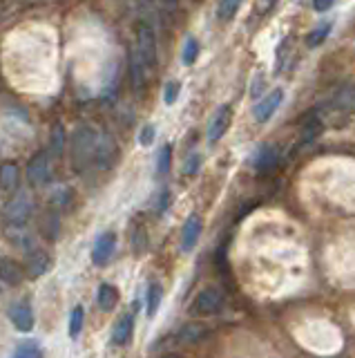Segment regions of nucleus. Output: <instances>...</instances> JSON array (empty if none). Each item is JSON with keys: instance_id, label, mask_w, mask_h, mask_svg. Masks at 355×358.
<instances>
[{"instance_id": "obj_1", "label": "nucleus", "mask_w": 355, "mask_h": 358, "mask_svg": "<svg viewBox=\"0 0 355 358\" xmlns=\"http://www.w3.org/2000/svg\"><path fill=\"white\" fill-rule=\"evenodd\" d=\"M154 65H156V36L150 25L139 23L136 25V47L132 52V63H130L134 90L145 88Z\"/></svg>"}, {"instance_id": "obj_2", "label": "nucleus", "mask_w": 355, "mask_h": 358, "mask_svg": "<svg viewBox=\"0 0 355 358\" xmlns=\"http://www.w3.org/2000/svg\"><path fill=\"white\" fill-rule=\"evenodd\" d=\"M99 135L94 128L90 126H81L74 130L72 135V144H70V155H72V164L77 171H83L90 164H94V153H97V144H99Z\"/></svg>"}, {"instance_id": "obj_3", "label": "nucleus", "mask_w": 355, "mask_h": 358, "mask_svg": "<svg viewBox=\"0 0 355 358\" xmlns=\"http://www.w3.org/2000/svg\"><path fill=\"white\" fill-rule=\"evenodd\" d=\"M34 213V202L32 197L27 193H16L12 200L5 204L3 209V222L9 231H16V229H23V226L30 222Z\"/></svg>"}, {"instance_id": "obj_4", "label": "nucleus", "mask_w": 355, "mask_h": 358, "mask_svg": "<svg viewBox=\"0 0 355 358\" xmlns=\"http://www.w3.org/2000/svg\"><path fill=\"white\" fill-rule=\"evenodd\" d=\"M54 168H52V157L48 153H39L32 157V162L27 164V179L36 188H43L52 182Z\"/></svg>"}, {"instance_id": "obj_5", "label": "nucleus", "mask_w": 355, "mask_h": 358, "mask_svg": "<svg viewBox=\"0 0 355 358\" xmlns=\"http://www.w3.org/2000/svg\"><path fill=\"white\" fill-rule=\"evenodd\" d=\"M223 309V294L214 287H205L199 291L192 303V314L197 316H214Z\"/></svg>"}, {"instance_id": "obj_6", "label": "nucleus", "mask_w": 355, "mask_h": 358, "mask_svg": "<svg viewBox=\"0 0 355 358\" xmlns=\"http://www.w3.org/2000/svg\"><path fill=\"white\" fill-rule=\"evenodd\" d=\"M114 251H116V235L108 231V233H101L94 247H92V262L97 267H105L108 262L114 258Z\"/></svg>"}, {"instance_id": "obj_7", "label": "nucleus", "mask_w": 355, "mask_h": 358, "mask_svg": "<svg viewBox=\"0 0 355 358\" xmlns=\"http://www.w3.org/2000/svg\"><path fill=\"white\" fill-rule=\"evenodd\" d=\"M284 101V90L277 88L273 92H268L264 99H261L257 106L253 108V115H255V121L257 124H266V121L273 119V115L277 112V108L282 106Z\"/></svg>"}, {"instance_id": "obj_8", "label": "nucleus", "mask_w": 355, "mask_h": 358, "mask_svg": "<svg viewBox=\"0 0 355 358\" xmlns=\"http://www.w3.org/2000/svg\"><path fill=\"white\" fill-rule=\"evenodd\" d=\"M7 316L14 323V327L18 329V332L27 334V332H32L34 329V312H32L30 303H25V300H21V303H14L12 307H9Z\"/></svg>"}, {"instance_id": "obj_9", "label": "nucleus", "mask_w": 355, "mask_h": 358, "mask_svg": "<svg viewBox=\"0 0 355 358\" xmlns=\"http://www.w3.org/2000/svg\"><path fill=\"white\" fill-rule=\"evenodd\" d=\"M119 157V148L114 144V139L110 135H99V144H97V153H94V166L97 168H110L116 162Z\"/></svg>"}, {"instance_id": "obj_10", "label": "nucleus", "mask_w": 355, "mask_h": 358, "mask_svg": "<svg viewBox=\"0 0 355 358\" xmlns=\"http://www.w3.org/2000/svg\"><path fill=\"white\" fill-rule=\"evenodd\" d=\"M230 121H232V110H230V106H221L217 112H214V117H212L210 126H208V141H210V144H217V141L223 135H226Z\"/></svg>"}, {"instance_id": "obj_11", "label": "nucleus", "mask_w": 355, "mask_h": 358, "mask_svg": "<svg viewBox=\"0 0 355 358\" xmlns=\"http://www.w3.org/2000/svg\"><path fill=\"white\" fill-rule=\"evenodd\" d=\"M201 229H203V224H201L199 215H190V218L185 220L183 229H181V251L183 253H190L194 247H197Z\"/></svg>"}, {"instance_id": "obj_12", "label": "nucleus", "mask_w": 355, "mask_h": 358, "mask_svg": "<svg viewBox=\"0 0 355 358\" xmlns=\"http://www.w3.org/2000/svg\"><path fill=\"white\" fill-rule=\"evenodd\" d=\"M25 276H27V271L21 262H16L12 258H0V280H3L5 285H12V287L21 285Z\"/></svg>"}, {"instance_id": "obj_13", "label": "nucleus", "mask_w": 355, "mask_h": 358, "mask_svg": "<svg viewBox=\"0 0 355 358\" xmlns=\"http://www.w3.org/2000/svg\"><path fill=\"white\" fill-rule=\"evenodd\" d=\"M50 269V256L45 253L43 249H32L27 251V273H30L32 278H39L43 276L45 271Z\"/></svg>"}, {"instance_id": "obj_14", "label": "nucleus", "mask_w": 355, "mask_h": 358, "mask_svg": "<svg viewBox=\"0 0 355 358\" xmlns=\"http://www.w3.org/2000/svg\"><path fill=\"white\" fill-rule=\"evenodd\" d=\"M134 332V314H123L114 325V334H112V343L114 345H128Z\"/></svg>"}, {"instance_id": "obj_15", "label": "nucleus", "mask_w": 355, "mask_h": 358, "mask_svg": "<svg viewBox=\"0 0 355 358\" xmlns=\"http://www.w3.org/2000/svg\"><path fill=\"white\" fill-rule=\"evenodd\" d=\"M119 303V291L114 285H110V282H101L99 285V291H97V305L101 312H112V309L116 307Z\"/></svg>"}, {"instance_id": "obj_16", "label": "nucleus", "mask_w": 355, "mask_h": 358, "mask_svg": "<svg viewBox=\"0 0 355 358\" xmlns=\"http://www.w3.org/2000/svg\"><path fill=\"white\" fill-rule=\"evenodd\" d=\"M18 184H21V168H18L14 162H7L0 166V186L12 193L18 188Z\"/></svg>"}, {"instance_id": "obj_17", "label": "nucleus", "mask_w": 355, "mask_h": 358, "mask_svg": "<svg viewBox=\"0 0 355 358\" xmlns=\"http://www.w3.org/2000/svg\"><path fill=\"white\" fill-rule=\"evenodd\" d=\"M161 300H163V287L161 282H150L148 287V296H145V309H148V318H154L159 307H161Z\"/></svg>"}, {"instance_id": "obj_18", "label": "nucleus", "mask_w": 355, "mask_h": 358, "mask_svg": "<svg viewBox=\"0 0 355 358\" xmlns=\"http://www.w3.org/2000/svg\"><path fill=\"white\" fill-rule=\"evenodd\" d=\"M275 162H277V153L273 146H261L253 157V166L257 171H268V168L275 166Z\"/></svg>"}, {"instance_id": "obj_19", "label": "nucleus", "mask_w": 355, "mask_h": 358, "mask_svg": "<svg viewBox=\"0 0 355 358\" xmlns=\"http://www.w3.org/2000/svg\"><path fill=\"white\" fill-rule=\"evenodd\" d=\"M331 30H333V21H324V23H320L313 32H308V36H306V45H308V47L322 45L326 39H329Z\"/></svg>"}, {"instance_id": "obj_20", "label": "nucleus", "mask_w": 355, "mask_h": 358, "mask_svg": "<svg viewBox=\"0 0 355 358\" xmlns=\"http://www.w3.org/2000/svg\"><path fill=\"white\" fill-rule=\"evenodd\" d=\"M170 166H172V146L165 144L161 146V150H159L156 155V175H168L170 173Z\"/></svg>"}, {"instance_id": "obj_21", "label": "nucleus", "mask_w": 355, "mask_h": 358, "mask_svg": "<svg viewBox=\"0 0 355 358\" xmlns=\"http://www.w3.org/2000/svg\"><path fill=\"white\" fill-rule=\"evenodd\" d=\"M12 358H43V350H41L39 343L27 341V343L16 347V352L12 354Z\"/></svg>"}, {"instance_id": "obj_22", "label": "nucleus", "mask_w": 355, "mask_h": 358, "mask_svg": "<svg viewBox=\"0 0 355 358\" xmlns=\"http://www.w3.org/2000/svg\"><path fill=\"white\" fill-rule=\"evenodd\" d=\"M197 56H199V41L194 39V36H188L183 43V50H181V61L185 65H192L197 61Z\"/></svg>"}, {"instance_id": "obj_23", "label": "nucleus", "mask_w": 355, "mask_h": 358, "mask_svg": "<svg viewBox=\"0 0 355 358\" xmlns=\"http://www.w3.org/2000/svg\"><path fill=\"white\" fill-rule=\"evenodd\" d=\"M83 323H85V312H83V307H74L70 314V336L72 338H77L83 332Z\"/></svg>"}, {"instance_id": "obj_24", "label": "nucleus", "mask_w": 355, "mask_h": 358, "mask_svg": "<svg viewBox=\"0 0 355 358\" xmlns=\"http://www.w3.org/2000/svg\"><path fill=\"white\" fill-rule=\"evenodd\" d=\"M203 334V329L199 325H194V323H188L185 325L181 332H179V341L181 343H190V341H197V338Z\"/></svg>"}, {"instance_id": "obj_25", "label": "nucleus", "mask_w": 355, "mask_h": 358, "mask_svg": "<svg viewBox=\"0 0 355 358\" xmlns=\"http://www.w3.org/2000/svg\"><path fill=\"white\" fill-rule=\"evenodd\" d=\"M179 90H181V83L179 81H168L165 83V90H163V101L168 106H172V103L179 99Z\"/></svg>"}, {"instance_id": "obj_26", "label": "nucleus", "mask_w": 355, "mask_h": 358, "mask_svg": "<svg viewBox=\"0 0 355 358\" xmlns=\"http://www.w3.org/2000/svg\"><path fill=\"white\" fill-rule=\"evenodd\" d=\"M237 9H239V3H219L217 18L219 21H230V18L237 14Z\"/></svg>"}, {"instance_id": "obj_27", "label": "nucleus", "mask_w": 355, "mask_h": 358, "mask_svg": "<svg viewBox=\"0 0 355 358\" xmlns=\"http://www.w3.org/2000/svg\"><path fill=\"white\" fill-rule=\"evenodd\" d=\"M154 137H156V128L152 124H145L141 128V133H139V144H141V146H152Z\"/></svg>"}, {"instance_id": "obj_28", "label": "nucleus", "mask_w": 355, "mask_h": 358, "mask_svg": "<svg viewBox=\"0 0 355 358\" xmlns=\"http://www.w3.org/2000/svg\"><path fill=\"white\" fill-rule=\"evenodd\" d=\"M199 168H201V155H199V153H194V155H190L188 159H185L183 173H185V175H197V173H199Z\"/></svg>"}, {"instance_id": "obj_29", "label": "nucleus", "mask_w": 355, "mask_h": 358, "mask_svg": "<svg viewBox=\"0 0 355 358\" xmlns=\"http://www.w3.org/2000/svg\"><path fill=\"white\" fill-rule=\"evenodd\" d=\"M132 249L134 253H143L145 251V235H143V229H136L132 233Z\"/></svg>"}, {"instance_id": "obj_30", "label": "nucleus", "mask_w": 355, "mask_h": 358, "mask_svg": "<svg viewBox=\"0 0 355 358\" xmlns=\"http://www.w3.org/2000/svg\"><path fill=\"white\" fill-rule=\"evenodd\" d=\"M168 204H170V191H168V188H163L161 195H159V206H156V211L163 213V211L168 209Z\"/></svg>"}, {"instance_id": "obj_31", "label": "nucleus", "mask_w": 355, "mask_h": 358, "mask_svg": "<svg viewBox=\"0 0 355 358\" xmlns=\"http://www.w3.org/2000/svg\"><path fill=\"white\" fill-rule=\"evenodd\" d=\"M61 148H63V130L56 128L54 130V146H52V150H54V153H61Z\"/></svg>"}, {"instance_id": "obj_32", "label": "nucleus", "mask_w": 355, "mask_h": 358, "mask_svg": "<svg viewBox=\"0 0 355 358\" xmlns=\"http://www.w3.org/2000/svg\"><path fill=\"white\" fill-rule=\"evenodd\" d=\"M313 7H315V12L322 14V12H329V9H333V3H315Z\"/></svg>"}, {"instance_id": "obj_33", "label": "nucleus", "mask_w": 355, "mask_h": 358, "mask_svg": "<svg viewBox=\"0 0 355 358\" xmlns=\"http://www.w3.org/2000/svg\"><path fill=\"white\" fill-rule=\"evenodd\" d=\"M163 358H176V356H163Z\"/></svg>"}]
</instances>
